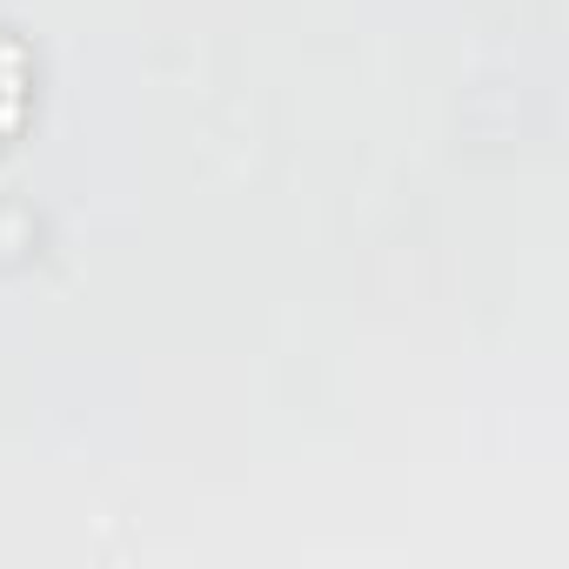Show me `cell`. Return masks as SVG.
Returning a JSON list of instances; mask_svg holds the SVG:
<instances>
[{
    "label": "cell",
    "instance_id": "6da1fadb",
    "mask_svg": "<svg viewBox=\"0 0 569 569\" xmlns=\"http://www.w3.org/2000/svg\"><path fill=\"white\" fill-rule=\"evenodd\" d=\"M21 108H28V61H21V48L8 34H0V134L21 121Z\"/></svg>",
    "mask_w": 569,
    "mask_h": 569
}]
</instances>
